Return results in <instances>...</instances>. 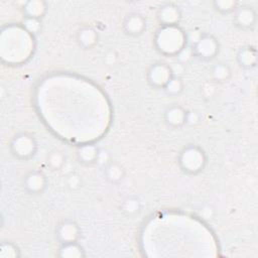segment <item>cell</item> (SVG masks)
<instances>
[{
	"label": "cell",
	"mask_w": 258,
	"mask_h": 258,
	"mask_svg": "<svg viewBox=\"0 0 258 258\" xmlns=\"http://www.w3.org/2000/svg\"><path fill=\"white\" fill-rule=\"evenodd\" d=\"M146 19L138 12L128 13L122 22V29L125 34L129 36H139L146 29Z\"/></svg>",
	"instance_id": "cell-10"
},
{
	"label": "cell",
	"mask_w": 258,
	"mask_h": 258,
	"mask_svg": "<svg viewBox=\"0 0 258 258\" xmlns=\"http://www.w3.org/2000/svg\"><path fill=\"white\" fill-rule=\"evenodd\" d=\"M20 256V250L16 244L10 241H2L0 244L1 258H17Z\"/></svg>",
	"instance_id": "cell-24"
},
{
	"label": "cell",
	"mask_w": 258,
	"mask_h": 258,
	"mask_svg": "<svg viewBox=\"0 0 258 258\" xmlns=\"http://www.w3.org/2000/svg\"><path fill=\"white\" fill-rule=\"evenodd\" d=\"M186 110L180 105H170L163 112V120L166 126L172 129H179L185 125Z\"/></svg>",
	"instance_id": "cell-11"
},
{
	"label": "cell",
	"mask_w": 258,
	"mask_h": 258,
	"mask_svg": "<svg viewBox=\"0 0 258 258\" xmlns=\"http://www.w3.org/2000/svg\"><path fill=\"white\" fill-rule=\"evenodd\" d=\"M201 122V115L194 110H186L185 115V125L197 126Z\"/></svg>",
	"instance_id": "cell-29"
},
{
	"label": "cell",
	"mask_w": 258,
	"mask_h": 258,
	"mask_svg": "<svg viewBox=\"0 0 258 258\" xmlns=\"http://www.w3.org/2000/svg\"><path fill=\"white\" fill-rule=\"evenodd\" d=\"M111 160H112V156H111L110 151L108 149H105V148H100L99 154H98V157H97V160H96L95 164H98L99 166H101L103 168Z\"/></svg>",
	"instance_id": "cell-28"
},
{
	"label": "cell",
	"mask_w": 258,
	"mask_h": 258,
	"mask_svg": "<svg viewBox=\"0 0 258 258\" xmlns=\"http://www.w3.org/2000/svg\"><path fill=\"white\" fill-rule=\"evenodd\" d=\"M194 55L202 60L214 59L220 51L219 40L210 33H202L200 37L190 44Z\"/></svg>",
	"instance_id": "cell-4"
},
{
	"label": "cell",
	"mask_w": 258,
	"mask_h": 258,
	"mask_svg": "<svg viewBox=\"0 0 258 258\" xmlns=\"http://www.w3.org/2000/svg\"><path fill=\"white\" fill-rule=\"evenodd\" d=\"M22 185L26 192L30 195H40L47 186V178L41 170L32 169L23 177Z\"/></svg>",
	"instance_id": "cell-9"
},
{
	"label": "cell",
	"mask_w": 258,
	"mask_h": 258,
	"mask_svg": "<svg viewBox=\"0 0 258 258\" xmlns=\"http://www.w3.org/2000/svg\"><path fill=\"white\" fill-rule=\"evenodd\" d=\"M59 258H84L86 252L79 242L59 244L57 254Z\"/></svg>",
	"instance_id": "cell-18"
},
{
	"label": "cell",
	"mask_w": 258,
	"mask_h": 258,
	"mask_svg": "<svg viewBox=\"0 0 258 258\" xmlns=\"http://www.w3.org/2000/svg\"><path fill=\"white\" fill-rule=\"evenodd\" d=\"M208 162L205 150L197 144H187L179 152L177 163L186 174L196 175L202 172Z\"/></svg>",
	"instance_id": "cell-2"
},
{
	"label": "cell",
	"mask_w": 258,
	"mask_h": 258,
	"mask_svg": "<svg viewBox=\"0 0 258 258\" xmlns=\"http://www.w3.org/2000/svg\"><path fill=\"white\" fill-rule=\"evenodd\" d=\"M66 154L60 149H52L50 150L45 158V162L48 168H50L53 171L60 170L64 164H66Z\"/></svg>",
	"instance_id": "cell-20"
},
{
	"label": "cell",
	"mask_w": 258,
	"mask_h": 258,
	"mask_svg": "<svg viewBox=\"0 0 258 258\" xmlns=\"http://www.w3.org/2000/svg\"><path fill=\"white\" fill-rule=\"evenodd\" d=\"M100 148L94 143H84L79 145L76 150L78 161L84 165H93L96 163Z\"/></svg>",
	"instance_id": "cell-14"
},
{
	"label": "cell",
	"mask_w": 258,
	"mask_h": 258,
	"mask_svg": "<svg viewBox=\"0 0 258 258\" xmlns=\"http://www.w3.org/2000/svg\"><path fill=\"white\" fill-rule=\"evenodd\" d=\"M24 17H32L42 19L47 11V3L43 0L24 1L21 6Z\"/></svg>",
	"instance_id": "cell-15"
},
{
	"label": "cell",
	"mask_w": 258,
	"mask_h": 258,
	"mask_svg": "<svg viewBox=\"0 0 258 258\" xmlns=\"http://www.w3.org/2000/svg\"><path fill=\"white\" fill-rule=\"evenodd\" d=\"M199 216L205 221H212L216 216L215 208L210 204H204L199 209Z\"/></svg>",
	"instance_id": "cell-26"
},
{
	"label": "cell",
	"mask_w": 258,
	"mask_h": 258,
	"mask_svg": "<svg viewBox=\"0 0 258 258\" xmlns=\"http://www.w3.org/2000/svg\"><path fill=\"white\" fill-rule=\"evenodd\" d=\"M212 4L214 9L219 13L229 14L233 13L240 3L235 0H214Z\"/></svg>",
	"instance_id": "cell-22"
},
{
	"label": "cell",
	"mask_w": 258,
	"mask_h": 258,
	"mask_svg": "<svg viewBox=\"0 0 258 258\" xmlns=\"http://www.w3.org/2000/svg\"><path fill=\"white\" fill-rule=\"evenodd\" d=\"M81 228L73 220H62L55 228V238L59 244L79 242L81 238Z\"/></svg>",
	"instance_id": "cell-6"
},
{
	"label": "cell",
	"mask_w": 258,
	"mask_h": 258,
	"mask_svg": "<svg viewBox=\"0 0 258 258\" xmlns=\"http://www.w3.org/2000/svg\"><path fill=\"white\" fill-rule=\"evenodd\" d=\"M99 32L96 28L90 25L80 27L76 33V41L83 49H92L99 42Z\"/></svg>",
	"instance_id": "cell-12"
},
{
	"label": "cell",
	"mask_w": 258,
	"mask_h": 258,
	"mask_svg": "<svg viewBox=\"0 0 258 258\" xmlns=\"http://www.w3.org/2000/svg\"><path fill=\"white\" fill-rule=\"evenodd\" d=\"M9 148L14 157L20 160H27L35 155L38 145L32 134L28 132H19L12 137Z\"/></svg>",
	"instance_id": "cell-3"
},
{
	"label": "cell",
	"mask_w": 258,
	"mask_h": 258,
	"mask_svg": "<svg viewBox=\"0 0 258 258\" xmlns=\"http://www.w3.org/2000/svg\"><path fill=\"white\" fill-rule=\"evenodd\" d=\"M236 60L240 68L250 70L256 67L258 61L257 48L254 45H243L236 53Z\"/></svg>",
	"instance_id": "cell-13"
},
{
	"label": "cell",
	"mask_w": 258,
	"mask_h": 258,
	"mask_svg": "<svg viewBox=\"0 0 258 258\" xmlns=\"http://www.w3.org/2000/svg\"><path fill=\"white\" fill-rule=\"evenodd\" d=\"M210 77L211 81L215 84H222L228 82L232 77V69L227 62L218 61L211 67Z\"/></svg>",
	"instance_id": "cell-17"
},
{
	"label": "cell",
	"mask_w": 258,
	"mask_h": 258,
	"mask_svg": "<svg viewBox=\"0 0 258 258\" xmlns=\"http://www.w3.org/2000/svg\"><path fill=\"white\" fill-rule=\"evenodd\" d=\"M153 43L155 49L166 56H176L188 44L186 32L179 25L160 26L154 34Z\"/></svg>",
	"instance_id": "cell-1"
},
{
	"label": "cell",
	"mask_w": 258,
	"mask_h": 258,
	"mask_svg": "<svg viewBox=\"0 0 258 258\" xmlns=\"http://www.w3.org/2000/svg\"><path fill=\"white\" fill-rule=\"evenodd\" d=\"M64 183L70 190H77L83 186V178L78 172H70L66 176Z\"/></svg>",
	"instance_id": "cell-25"
},
{
	"label": "cell",
	"mask_w": 258,
	"mask_h": 258,
	"mask_svg": "<svg viewBox=\"0 0 258 258\" xmlns=\"http://www.w3.org/2000/svg\"><path fill=\"white\" fill-rule=\"evenodd\" d=\"M183 89H184V83H183L182 79L174 75L167 82V84L164 86V88L162 90L168 96H177L183 91Z\"/></svg>",
	"instance_id": "cell-21"
},
{
	"label": "cell",
	"mask_w": 258,
	"mask_h": 258,
	"mask_svg": "<svg viewBox=\"0 0 258 258\" xmlns=\"http://www.w3.org/2000/svg\"><path fill=\"white\" fill-rule=\"evenodd\" d=\"M173 76L172 68L164 61H155L151 63L146 72L147 83L154 89H163Z\"/></svg>",
	"instance_id": "cell-5"
},
{
	"label": "cell",
	"mask_w": 258,
	"mask_h": 258,
	"mask_svg": "<svg viewBox=\"0 0 258 258\" xmlns=\"http://www.w3.org/2000/svg\"><path fill=\"white\" fill-rule=\"evenodd\" d=\"M21 25H22V28L32 36L38 34L42 29V21L41 19H38V18L23 16Z\"/></svg>",
	"instance_id": "cell-23"
},
{
	"label": "cell",
	"mask_w": 258,
	"mask_h": 258,
	"mask_svg": "<svg viewBox=\"0 0 258 258\" xmlns=\"http://www.w3.org/2000/svg\"><path fill=\"white\" fill-rule=\"evenodd\" d=\"M120 209L125 216L135 217L141 212V203L136 196H127L122 200Z\"/></svg>",
	"instance_id": "cell-19"
},
{
	"label": "cell",
	"mask_w": 258,
	"mask_h": 258,
	"mask_svg": "<svg viewBox=\"0 0 258 258\" xmlns=\"http://www.w3.org/2000/svg\"><path fill=\"white\" fill-rule=\"evenodd\" d=\"M103 172L106 180L112 184L120 183L126 175V170L124 166L120 162L113 159L106 166L103 167Z\"/></svg>",
	"instance_id": "cell-16"
},
{
	"label": "cell",
	"mask_w": 258,
	"mask_h": 258,
	"mask_svg": "<svg viewBox=\"0 0 258 258\" xmlns=\"http://www.w3.org/2000/svg\"><path fill=\"white\" fill-rule=\"evenodd\" d=\"M233 13V21L240 29L249 30L256 25L257 13L252 6L247 4H239Z\"/></svg>",
	"instance_id": "cell-8"
},
{
	"label": "cell",
	"mask_w": 258,
	"mask_h": 258,
	"mask_svg": "<svg viewBox=\"0 0 258 258\" xmlns=\"http://www.w3.org/2000/svg\"><path fill=\"white\" fill-rule=\"evenodd\" d=\"M156 19L160 26L179 25V22L181 20V10L174 3H163L157 9Z\"/></svg>",
	"instance_id": "cell-7"
},
{
	"label": "cell",
	"mask_w": 258,
	"mask_h": 258,
	"mask_svg": "<svg viewBox=\"0 0 258 258\" xmlns=\"http://www.w3.org/2000/svg\"><path fill=\"white\" fill-rule=\"evenodd\" d=\"M194 51L190 46V44L185 45L177 54H176V59L180 64H185L187 63L192 57H194Z\"/></svg>",
	"instance_id": "cell-27"
}]
</instances>
